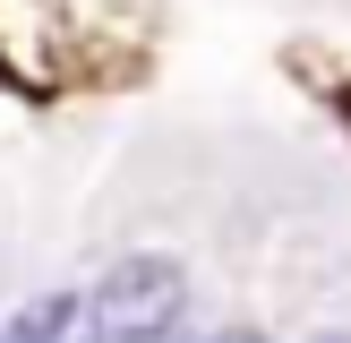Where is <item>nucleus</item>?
I'll return each mask as SVG.
<instances>
[{"label": "nucleus", "instance_id": "nucleus-1", "mask_svg": "<svg viewBox=\"0 0 351 343\" xmlns=\"http://www.w3.org/2000/svg\"><path fill=\"white\" fill-rule=\"evenodd\" d=\"M86 318L112 343L180 326V266H163V257H120L103 283H86Z\"/></svg>", "mask_w": 351, "mask_h": 343}, {"label": "nucleus", "instance_id": "nucleus-2", "mask_svg": "<svg viewBox=\"0 0 351 343\" xmlns=\"http://www.w3.org/2000/svg\"><path fill=\"white\" fill-rule=\"evenodd\" d=\"M69 318H77V292H43V300H26V309L0 318V343H60Z\"/></svg>", "mask_w": 351, "mask_h": 343}]
</instances>
